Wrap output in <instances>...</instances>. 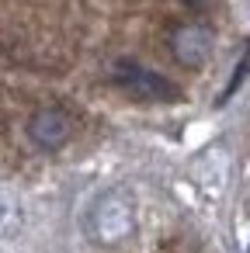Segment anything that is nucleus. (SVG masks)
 Instances as JSON below:
<instances>
[{
	"mask_svg": "<svg viewBox=\"0 0 250 253\" xmlns=\"http://www.w3.org/2000/svg\"><path fill=\"white\" fill-rule=\"evenodd\" d=\"M73 135V118L63 111V108H39L32 118H28V139L52 153V149H63Z\"/></svg>",
	"mask_w": 250,
	"mask_h": 253,
	"instance_id": "7ed1b4c3",
	"label": "nucleus"
},
{
	"mask_svg": "<svg viewBox=\"0 0 250 253\" xmlns=\"http://www.w3.org/2000/svg\"><path fill=\"white\" fill-rule=\"evenodd\" d=\"M170 52L184 66H201L208 59V52H212V35L201 25H181L170 35Z\"/></svg>",
	"mask_w": 250,
	"mask_h": 253,
	"instance_id": "20e7f679",
	"label": "nucleus"
},
{
	"mask_svg": "<svg viewBox=\"0 0 250 253\" xmlns=\"http://www.w3.org/2000/svg\"><path fill=\"white\" fill-rule=\"evenodd\" d=\"M84 229L94 243L101 246H118L132 236L136 229V211H132V201L122 194V191H104L91 201L87 215H84Z\"/></svg>",
	"mask_w": 250,
	"mask_h": 253,
	"instance_id": "f257e3e1",
	"label": "nucleus"
},
{
	"mask_svg": "<svg viewBox=\"0 0 250 253\" xmlns=\"http://www.w3.org/2000/svg\"><path fill=\"white\" fill-rule=\"evenodd\" d=\"M111 80L122 90H129V94H136L143 101H177L181 97V90L174 87V80H167L163 73L146 70L139 63H129V59H118L111 66Z\"/></svg>",
	"mask_w": 250,
	"mask_h": 253,
	"instance_id": "f03ea898",
	"label": "nucleus"
}]
</instances>
